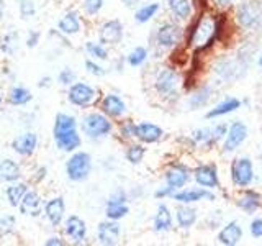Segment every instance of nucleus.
<instances>
[{
  "instance_id": "nucleus-45",
  "label": "nucleus",
  "mask_w": 262,
  "mask_h": 246,
  "mask_svg": "<svg viewBox=\"0 0 262 246\" xmlns=\"http://www.w3.org/2000/svg\"><path fill=\"white\" fill-rule=\"evenodd\" d=\"M84 66H85V71L89 74H92V76H95V77H102L106 74V69L103 68V66H100L95 59H92V57H90V59H85Z\"/></svg>"
},
{
  "instance_id": "nucleus-4",
  "label": "nucleus",
  "mask_w": 262,
  "mask_h": 246,
  "mask_svg": "<svg viewBox=\"0 0 262 246\" xmlns=\"http://www.w3.org/2000/svg\"><path fill=\"white\" fill-rule=\"evenodd\" d=\"M154 90L162 98H174L177 95V87L180 84V77L176 68H162L154 77Z\"/></svg>"
},
{
  "instance_id": "nucleus-7",
  "label": "nucleus",
  "mask_w": 262,
  "mask_h": 246,
  "mask_svg": "<svg viewBox=\"0 0 262 246\" xmlns=\"http://www.w3.org/2000/svg\"><path fill=\"white\" fill-rule=\"evenodd\" d=\"M229 172H231V182L239 189L249 187L254 180V164L248 156L236 158L231 162Z\"/></svg>"
},
{
  "instance_id": "nucleus-17",
  "label": "nucleus",
  "mask_w": 262,
  "mask_h": 246,
  "mask_svg": "<svg viewBox=\"0 0 262 246\" xmlns=\"http://www.w3.org/2000/svg\"><path fill=\"white\" fill-rule=\"evenodd\" d=\"M100 112L110 118H121L126 113V104L117 94H105L100 98Z\"/></svg>"
},
{
  "instance_id": "nucleus-55",
  "label": "nucleus",
  "mask_w": 262,
  "mask_h": 246,
  "mask_svg": "<svg viewBox=\"0 0 262 246\" xmlns=\"http://www.w3.org/2000/svg\"><path fill=\"white\" fill-rule=\"evenodd\" d=\"M53 86V79L49 77V76H45V77H41L38 80V87L39 89H48V87H51Z\"/></svg>"
},
{
  "instance_id": "nucleus-49",
  "label": "nucleus",
  "mask_w": 262,
  "mask_h": 246,
  "mask_svg": "<svg viewBox=\"0 0 262 246\" xmlns=\"http://www.w3.org/2000/svg\"><path fill=\"white\" fill-rule=\"evenodd\" d=\"M39 38H41V33L36 31V30H30L28 35H27V48L33 49L36 48L38 43H39Z\"/></svg>"
},
{
  "instance_id": "nucleus-2",
  "label": "nucleus",
  "mask_w": 262,
  "mask_h": 246,
  "mask_svg": "<svg viewBox=\"0 0 262 246\" xmlns=\"http://www.w3.org/2000/svg\"><path fill=\"white\" fill-rule=\"evenodd\" d=\"M80 131L89 139H102L113 131V123L103 112H89L82 117Z\"/></svg>"
},
{
  "instance_id": "nucleus-30",
  "label": "nucleus",
  "mask_w": 262,
  "mask_h": 246,
  "mask_svg": "<svg viewBox=\"0 0 262 246\" xmlns=\"http://www.w3.org/2000/svg\"><path fill=\"white\" fill-rule=\"evenodd\" d=\"M167 7L170 13L179 20L188 22L192 18V13H193L192 0H167Z\"/></svg>"
},
{
  "instance_id": "nucleus-15",
  "label": "nucleus",
  "mask_w": 262,
  "mask_h": 246,
  "mask_svg": "<svg viewBox=\"0 0 262 246\" xmlns=\"http://www.w3.org/2000/svg\"><path fill=\"white\" fill-rule=\"evenodd\" d=\"M64 233L74 244H82L87 240V223L77 215H69L64 220Z\"/></svg>"
},
{
  "instance_id": "nucleus-52",
  "label": "nucleus",
  "mask_w": 262,
  "mask_h": 246,
  "mask_svg": "<svg viewBox=\"0 0 262 246\" xmlns=\"http://www.w3.org/2000/svg\"><path fill=\"white\" fill-rule=\"evenodd\" d=\"M48 176V168L46 166H39L36 171H35V176H33V180L35 182H43Z\"/></svg>"
},
{
  "instance_id": "nucleus-56",
  "label": "nucleus",
  "mask_w": 262,
  "mask_h": 246,
  "mask_svg": "<svg viewBox=\"0 0 262 246\" xmlns=\"http://www.w3.org/2000/svg\"><path fill=\"white\" fill-rule=\"evenodd\" d=\"M123 2H125L126 7H133V5H136L139 2V0H123Z\"/></svg>"
},
{
  "instance_id": "nucleus-32",
  "label": "nucleus",
  "mask_w": 262,
  "mask_h": 246,
  "mask_svg": "<svg viewBox=\"0 0 262 246\" xmlns=\"http://www.w3.org/2000/svg\"><path fill=\"white\" fill-rule=\"evenodd\" d=\"M56 146H57V150L62 151V153H74V151H77L80 145H82V138L79 135V130L77 131H74V133H69V135H66L59 139H56Z\"/></svg>"
},
{
  "instance_id": "nucleus-5",
  "label": "nucleus",
  "mask_w": 262,
  "mask_h": 246,
  "mask_svg": "<svg viewBox=\"0 0 262 246\" xmlns=\"http://www.w3.org/2000/svg\"><path fill=\"white\" fill-rule=\"evenodd\" d=\"M68 100L77 109H89L97 104L98 90L87 82H74L68 89Z\"/></svg>"
},
{
  "instance_id": "nucleus-34",
  "label": "nucleus",
  "mask_w": 262,
  "mask_h": 246,
  "mask_svg": "<svg viewBox=\"0 0 262 246\" xmlns=\"http://www.w3.org/2000/svg\"><path fill=\"white\" fill-rule=\"evenodd\" d=\"M161 10V5L158 2H151V4H146L143 7H139L138 10L135 12V20L138 23H147L151 22L156 15H158V12Z\"/></svg>"
},
{
  "instance_id": "nucleus-59",
  "label": "nucleus",
  "mask_w": 262,
  "mask_h": 246,
  "mask_svg": "<svg viewBox=\"0 0 262 246\" xmlns=\"http://www.w3.org/2000/svg\"><path fill=\"white\" fill-rule=\"evenodd\" d=\"M2 102H4V97H2V94H0V105H2Z\"/></svg>"
},
{
  "instance_id": "nucleus-6",
  "label": "nucleus",
  "mask_w": 262,
  "mask_h": 246,
  "mask_svg": "<svg viewBox=\"0 0 262 246\" xmlns=\"http://www.w3.org/2000/svg\"><path fill=\"white\" fill-rule=\"evenodd\" d=\"M185 36L184 28L174 22H164L156 30V45L162 49H174L180 46Z\"/></svg>"
},
{
  "instance_id": "nucleus-16",
  "label": "nucleus",
  "mask_w": 262,
  "mask_h": 246,
  "mask_svg": "<svg viewBox=\"0 0 262 246\" xmlns=\"http://www.w3.org/2000/svg\"><path fill=\"white\" fill-rule=\"evenodd\" d=\"M38 148V135L35 131H25L18 136L12 139V150L23 158H30V156L36 151Z\"/></svg>"
},
{
  "instance_id": "nucleus-53",
  "label": "nucleus",
  "mask_w": 262,
  "mask_h": 246,
  "mask_svg": "<svg viewBox=\"0 0 262 246\" xmlns=\"http://www.w3.org/2000/svg\"><path fill=\"white\" fill-rule=\"evenodd\" d=\"M45 244H46V246H64L66 241L62 240L61 236H56V235H54V236H49L48 240L45 241Z\"/></svg>"
},
{
  "instance_id": "nucleus-40",
  "label": "nucleus",
  "mask_w": 262,
  "mask_h": 246,
  "mask_svg": "<svg viewBox=\"0 0 262 246\" xmlns=\"http://www.w3.org/2000/svg\"><path fill=\"white\" fill-rule=\"evenodd\" d=\"M136 128H138V123H135L133 120H123L118 125V133L123 139H135Z\"/></svg>"
},
{
  "instance_id": "nucleus-3",
  "label": "nucleus",
  "mask_w": 262,
  "mask_h": 246,
  "mask_svg": "<svg viewBox=\"0 0 262 246\" xmlns=\"http://www.w3.org/2000/svg\"><path fill=\"white\" fill-rule=\"evenodd\" d=\"M92 172V156L87 151H74L66 161V176L72 182H84Z\"/></svg>"
},
{
  "instance_id": "nucleus-31",
  "label": "nucleus",
  "mask_w": 262,
  "mask_h": 246,
  "mask_svg": "<svg viewBox=\"0 0 262 246\" xmlns=\"http://www.w3.org/2000/svg\"><path fill=\"white\" fill-rule=\"evenodd\" d=\"M28 192V186L25 182H20V180H15V182H10L8 187L5 189V197L7 202L10 207L18 209V205L23 199V195Z\"/></svg>"
},
{
  "instance_id": "nucleus-13",
  "label": "nucleus",
  "mask_w": 262,
  "mask_h": 246,
  "mask_svg": "<svg viewBox=\"0 0 262 246\" xmlns=\"http://www.w3.org/2000/svg\"><path fill=\"white\" fill-rule=\"evenodd\" d=\"M121 236V227L118 220L106 218L105 221H100L97 227V241L103 246H113L118 244Z\"/></svg>"
},
{
  "instance_id": "nucleus-11",
  "label": "nucleus",
  "mask_w": 262,
  "mask_h": 246,
  "mask_svg": "<svg viewBox=\"0 0 262 246\" xmlns=\"http://www.w3.org/2000/svg\"><path fill=\"white\" fill-rule=\"evenodd\" d=\"M190 176L192 171L188 166H185L182 162H172L166 169V172H164V180H166V186L179 191V189H184L187 186V182L190 180Z\"/></svg>"
},
{
  "instance_id": "nucleus-8",
  "label": "nucleus",
  "mask_w": 262,
  "mask_h": 246,
  "mask_svg": "<svg viewBox=\"0 0 262 246\" xmlns=\"http://www.w3.org/2000/svg\"><path fill=\"white\" fill-rule=\"evenodd\" d=\"M236 23L244 30L256 28L260 22V7L252 0H244L236 7Z\"/></svg>"
},
{
  "instance_id": "nucleus-58",
  "label": "nucleus",
  "mask_w": 262,
  "mask_h": 246,
  "mask_svg": "<svg viewBox=\"0 0 262 246\" xmlns=\"http://www.w3.org/2000/svg\"><path fill=\"white\" fill-rule=\"evenodd\" d=\"M259 66H262V53H260V56H259Z\"/></svg>"
},
{
  "instance_id": "nucleus-33",
  "label": "nucleus",
  "mask_w": 262,
  "mask_h": 246,
  "mask_svg": "<svg viewBox=\"0 0 262 246\" xmlns=\"http://www.w3.org/2000/svg\"><path fill=\"white\" fill-rule=\"evenodd\" d=\"M33 100V94L31 90L23 87V86H13L8 92V102L15 107H23Z\"/></svg>"
},
{
  "instance_id": "nucleus-22",
  "label": "nucleus",
  "mask_w": 262,
  "mask_h": 246,
  "mask_svg": "<svg viewBox=\"0 0 262 246\" xmlns=\"http://www.w3.org/2000/svg\"><path fill=\"white\" fill-rule=\"evenodd\" d=\"M18 210L25 217H39L41 212L45 210L39 194L36 191H30L28 189V192L23 195V199L18 205Z\"/></svg>"
},
{
  "instance_id": "nucleus-1",
  "label": "nucleus",
  "mask_w": 262,
  "mask_h": 246,
  "mask_svg": "<svg viewBox=\"0 0 262 246\" xmlns=\"http://www.w3.org/2000/svg\"><path fill=\"white\" fill-rule=\"evenodd\" d=\"M215 22L216 15L210 12H202L196 20L190 25L188 33L185 31V45L195 48V51H207L213 45L216 43L213 38L215 33Z\"/></svg>"
},
{
  "instance_id": "nucleus-51",
  "label": "nucleus",
  "mask_w": 262,
  "mask_h": 246,
  "mask_svg": "<svg viewBox=\"0 0 262 246\" xmlns=\"http://www.w3.org/2000/svg\"><path fill=\"white\" fill-rule=\"evenodd\" d=\"M174 192H176V189L166 186V187H162V189H158V191L154 192V197H156V199H166V197L174 195Z\"/></svg>"
},
{
  "instance_id": "nucleus-48",
  "label": "nucleus",
  "mask_w": 262,
  "mask_h": 246,
  "mask_svg": "<svg viewBox=\"0 0 262 246\" xmlns=\"http://www.w3.org/2000/svg\"><path fill=\"white\" fill-rule=\"evenodd\" d=\"M106 203H128V194L123 189H118L108 197Z\"/></svg>"
},
{
  "instance_id": "nucleus-43",
  "label": "nucleus",
  "mask_w": 262,
  "mask_h": 246,
  "mask_svg": "<svg viewBox=\"0 0 262 246\" xmlns=\"http://www.w3.org/2000/svg\"><path fill=\"white\" fill-rule=\"evenodd\" d=\"M210 135H211V128H199L192 133V145L195 146H205L207 148L210 141Z\"/></svg>"
},
{
  "instance_id": "nucleus-39",
  "label": "nucleus",
  "mask_w": 262,
  "mask_h": 246,
  "mask_svg": "<svg viewBox=\"0 0 262 246\" xmlns=\"http://www.w3.org/2000/svg\"><path fill=\"white\" fill-rule=\"evenodd\" d=\"M228 127L226 123H218L211 128V135H210V141L207 145V148H211V146H216L218 143H223V139L228 133Z\"/></svg>"
},
{
  "instance_id": "nucleus-44",
  "label": "nucleus",
  "mask_w": 262,
  "mask_h": 246,
  "mask_svg": "<svg viewBox=\"0 0 262 246\" xmlns=\"http://www.w3.org/2000/svg\"><path fill=\"white\" fill-rule=\"evenodd\" d=\"M18 12L23 20L33 18L36 15V5L33 0H20L18 2Z\"/></svg>"
},
{
  "instance_id": "nucleus-21",
  "label": "nucleus",
  "mask_w": 262,
  "mask_h": 246,
  "mask_svg": "<svg viewBox=\"0 0 262 246\" xmlns=\"http://www.w3.org/2000/svg\"><path fill=\"white\" fill-rule=\"evenodd\" d=\"M45 215L53 227H59L66 217V202L61 195H56L45 203Z\"/></svg>"
},
{
  "instance_id": "nucleus-23",
  "label": "nucleus",
  "mask_w": 262,
  "mask_h": 246,
  "mask_svg": "<svg viewBox=\"0 0 262 246\" xmlns=\"http://www.w3.org/2000/svg\"><path fill=\"white\" fill-rule=\"evenodd\" d=\"M164 135V130L151 121H141L138 123L136 128V139L143 145H152L158 143Z\"/></svg>"
},
{
  "instance_id": "nucleus-25",
  "label": "nucleus",
  "mask_w": 262,
  "mask_h": 246,
  "mask_svg": "<svg viewBox=\"0 0 262 246\" xmlns=\"http://www.w3.org/2000/svg\"><path fill=\"white\" fill-rule=\"evenodd\" d=\"M241 105H243V102L239 100V98L228 97V98H225V100H221L220 104H216L213 109H210L205 117H207L208 120L218 118V117H225V115H229V113L236 112L237 109H241Z\"/></svg>"
},
{
  "instance_id": "nucleus-36",
  "label": "nucleus",
  "mask_w": 262,
  "mask_h": 246,
  "mask_svg": "<svg viewBox=\"0 0 262 246\" xmlns=\"http://www.w3.org/2000/svg\"><path fill=\"white\" fill-rule=\"evenodd\" d=\"M129 213L128 203H105V217L110 220H121Z\"/></svg>"
},
{
  "instance_id": "nucleus-47",
  "label": "nucleus",
  "mask_w": 262,
  "mask_h": 246,
  "mask_svg": "<svg viewBox=\"0 0 262 246\" xmlns=\"http://www.w3.org/2000/svg\"><path fill=\"white\" fill-rule=\"evenodd\" d=\"M16 35H13V33H8V35H5L2 38V43H0V48H2L4 53H13L16 49Z\"/></svg>"
},
{
  "instance_id": "nucleus-20",
  "label": "nucleus",
  "mask_w": 262,
  "mask_h": 246,
  "mask_svg": "<svg viewBox=\"0 0 262 246\" xmlns=\"http://www.w3.org/2000/svg\"><path fill=\"white\" fill-rule=\"evenodd\" d=\"M216 240L223 246H236L243 240V227L239 221H228V223L220 230Z\"/></svg>"
},
{
  "instance_id": "nucleus-27",
  "label": "nucleus",
  "mask_w": 262,
  "mask_h": 246,
  "mask_svg": "<svg viewBox=\"0 0 262 246\" xmlns=\"http://www.w3.org/2000/svg\"><path fill=\"white\" fill-rule=\"evenodd\" d=\"M172 223H174V220H172V212H170V209L167 207L166 203H159L158 205V212H156L154 220H152L154 232H158V233L170 232V230H172Z\"/></svg>"
},
{
  "instance_id": "nucleus-38",
  "label": "nucleus",
  "mask_w": 262,
  "mask_h": 246,
  "mask_svg": "<svg viewBox=\"0 0 262 246\" xmlns=\"http://www.w3.org/2000/svg\"><path fill=\"white\" fill-rule=\"evenodd\" d=\"M126 161L129 164H139L146 156V148L143 143H131L128 148H126Z\"/></svg>"
},
{
  "instance_id": "nucleus-35",
  "label": "nucleus",
  "mask_w": 262,
  "mask_h": 246,
  "mask_svg": "<svg viewBox=\"0 0 262 246\" xmlns=\"http://www.w3.org/2000/svg\"><path fill=\"white\" fill-rule=\"evenodd\" d=\"M84 49H85V53L95 61H106L110 57L108 49H106V46L103 43H100V41H98V43L97 41H87Z\"/></svg>"
},
{
  "instance_id": "nucleus-54",
  "label": "nucleus",
  "mask_w": 262,
  "mask_h": 246,
  "mask_svg": "<svg viewBox=\"0 0 262 246\" xmlns=\"http://www.w3.org/2000/svg\"><path fill=\"white\" fill-rule=\"evenodd\" d=\"M213 5H215L218 10H226L228 7H231L234 0H211Z\"/></svg>"
},
{
  "instance_id": "nucleus-9",
  "label": "nucleus",
  "mask_w": 262,
  "mask_h": 246,
  "mask_svg": "<svg viewBox=\"0 0 262 246\" xmlns=\"http://www.w3.org/2000/svg\"><path fill=\"white\" fill-rule=\"evenodd\" d=\"M192 176H193V180L200 187L210 189V191L221 187L218 166L215 162H202V164H199V166L192 171Z\"/></svg>"
},
{
  "instance_id": "nucleus-42",
  "label": "nucleus",
  "mask_w": 262,
  "mask_h": 246,
  "mask_svg": "<svg viewBox=\"0 0 262 246\" xmlns=\"http://www.w3.org/2000/svg\"><path fill=\"white\" fill-rule=\"evenodd\" d=\"M105 0H80L82 10H84L89 16H95L100 13V10L103 8Z\"/></svg>"
},
{
  "instance_id": "nucleus-37",
  "label": "nucleus",
  "mask_w": 262,
  "mask_h": 246,
  "mask_svg": "<svg viewBox=\"0 0 262 246\" xmlns=\"http://www.w3.org/2000/svg\"><path fill=\"white\" fill-rule=\"evenodd\" d=\"M149 56V51L144 48V46H136L135 49H131L129 54L126 56V63L131 66V68H139L143 66Z\"/></svg>"
},
{
  "instance_id": "nucleus-12",
  "label": "nucleus",
  "mask_w": 262,
  "mask_h": 246,
  "mask_svg": "<svg viewBox=\"0 0 262 246\" xmlns=\"http://www.w3.org/2000/svg\"><path fill=\"white\" fill-rule=\"evenodd\" d=\"M123 35H125V30L120 20H106L98 28V41L105 46H117L121 43Z\"/></svg>"
},
{
  "instance_id": "nucleus-46",
  "label": "nucleus",
  "mask_w": 262,
  "mask_h": 246,
  "mask_svg": "<svg viewBox=\"0 0 262 246\" xmlns=\"http://www.w3.org/2000/svg\"><path fill=\"white\" fill-rule=\"evenodd\" d=\"M57 82L66 87L72 86L74 82H76V72H74L71 68H64L59 74H57Z\"/></svg>"
},
{
  "instance_id": "nucleus-29",
  "label": "nucleus",
  "mask_w": 262,
  "mask_h": 246,
  "mask_svg": "<svg viewBox=\"0 0 262 246\" xmlns=\"http://www.w3.org/2000/svg\"><path fill=\"white\" fill-rule=\"evenodd\" d=\"M20 177H21V168L18 162L10 158L0 159V180L10 184L15 182V180H20Z\"/></svg>"
},
{
  "instance_id": "nucleus-28",
  "label": "nucleus",
  "mask_w": 262,
  "mask_h": 246,
  "mask_svg": "<svg viewBox=\"0 0 262 246\" xmlns=\"http://www.w3.org/2000/svg\"><path fill=\"white\" fill-rule=\"evenodd\" d=\"M213 92H215V90L208 84L196 86L192 95L188 97V107H190V110H196V109H200V107L207 105L210 102V98L213 97Z\"/></svg>"
},
{
  "instance_id": "nucleus-19",
  "label": "nucleus",
  "mask_w": 262,
  "mask_h": 246,
  "mask_svg": "<svg viewBox=\"0 0 262 246\" xmlns=\"http://www.w3.org/2000/svg\"><path fill=\"white\" fill-rule=\"evenodd\" d=\"M77 131V120L74 115L66 113V112H59L54 117V123H53V139H59L69 133H74Z\"/></svg>"
},
{
  "instance_id": "nucleus-24",
  "label": "nucleus",
  "mask_w": 262,
  "mask_h": 246,
  "mask_svg": "<svg viewBox=\"0 0 262 246\" xmlns=\"http://www.w3.org/2000/svg\"><path fill=\"white\" fill-rule=\"evenodd\" d=\"M57 30H59L64 36H74V35H79L82 31V22H80V16L76 10H69L66 12L59 22H57Z\"/></svg>"
},
{
  "instance_id": "nucleus-41",
  "label": "nucleus",
  "mask_w": 262,
  "mask_h": 246,
  "mask_svg": "<svg viewBox=\"0 0 262 246\" xmlns=\"http://www.w3.org/2000/svg\"><path fill=\"white\" fill-rule=\"evenodd\" d=\"M16 228V218L10 213H5V215L0 217V236H8L15 232Z\"/></svg>"
},
{
  "instance_id": "nucleus-14",
  "label": "nucleus",
  "mask_w": 262,
  "mask_h": 246,
  "mask_svg": "<svg viewBox=\"0 0 262 246\" xmlns=\"http://www.w3.org/2000/svg\"><path fill=\"white\" fill-rule=\"evenodd\" d=\"M172 199L179 203H195L200 200H215L216 197L213 191L205 187H193V189H179L174 192Z\"/></svg>"
},
{
  "instance_id": "nucleus-10",
  "label": "nucleus",
  "mask_w": 262,
  "mask_h": 246,
  "mask_svg": "<svg viewBox=\"0 0 262 246\" xmlns=\"http://www.w3.org/2000/svg\"><path fill=\"white\" fill-rule=\"evenodd\" d=\"M249 135L248 125L241 120H234L231 125L228 127V133L223 139V146H221V151L223 153H234L237 148H239L246 138Z\"/></svg>"
},
{
  "instance_id": "nucleus-18",
  "label": "nucleus",
  "mask_w": 262,
  "mask_h": 246,
  "mask_svg": "<svg viewBox=\"0 0 262 246\" xmlns=\"http://www.w3.org/2000/svg\"><path fill=\"white\" fill-rule=\"evenodd\" d=\"M236 205L244 213H248V215H252V213H256L262 207V195L257 191H254V189L244 187L243 192L237 195Z\"/></svg>"
},
{
  "instance_id": "nucleus-57",
  "label": "nucleus",
  "mask_w": 262,
  "mask_h": 246,
  "mask_svg": "<svg viewBox=\"0 0 262 246\" xmlns=\"http://www.w3.org/2000/svg\"><path fill=\"white\" fill-rule=\"evenodd\" d=\"M4 10H5V4H4V0H0V20H2V16H4Z\"/></svg>"
},
{
  "instance_id": "nucleus-50",
  "label": "nucleus",
  "mask_w": 262,
  "mask_h": 246,
  "mask_svg": "<svg viewBox=\"0 0 262 246\" xmlns=\"http://www.w3.org/2000/svg\"><path fill=\"white\" fill-rule=\"evenodd\" d=\"M249 232L254 238H262V218H254L251 221Z\"/></svg>"
},
{
  "instance_id": "nucleus-26",
  "label": "nucleus",
  "mask_w": 262,
  "mask_h": 246,
  "mask_svg": "<svg viewBox=\"0 0 262 246\" xmlns=\"http://www.w3.org/2000/svg\"><path fill=\"white\" fill-rule=\"evenodd\" d=\"M176 220L180 228L188 230L196 223V220H199V212H196V209L190 207V203H180L176 209Z\"/></svg>"
}]
</instances>
